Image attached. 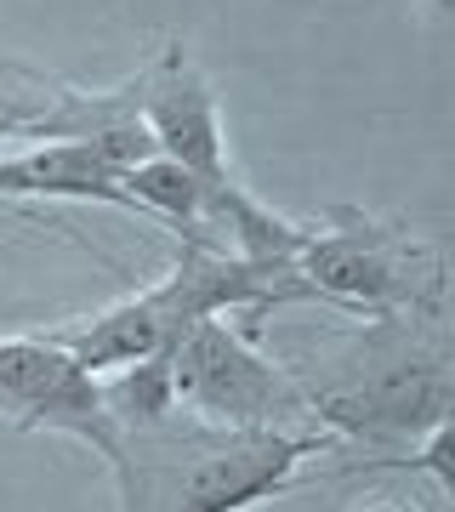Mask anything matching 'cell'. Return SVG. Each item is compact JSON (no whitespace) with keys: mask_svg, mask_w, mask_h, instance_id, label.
Instances as JSON below:
<instances>
[{"mask_svg":"<svg viewBox=\"0 0 455 512\" xmlns=\"http://www.w3.org/2000/svg\"><path fill=\"white\" fill-rule=\"evenodd\" d=\"M433 12H444V18H450V12H455V0H433Z\"/></svg>","mask_w":455,"mask_h":512,"instance_id":"obj_11","label":"cell"},{"mask_svg":"<svg viewBox=\"0 0 455 512\" xmlns=\"http://www.w3.org/2000/svg\"><path fill=\"white\" fill-rule=\"evenodd\" d=\"M291 268L313 291V302L336 313L444 325V256L404 222L330 211L325 228H308Z\"/></svg>","mask_w":455,"mask_h":512,"instance_id":"obj_4","label":"cell"},{"mask_svg":"<svg viewBox=\"0 0 455 512\" xmlns=\"http://www.w3.org/2000/svg\"><path fill=\"white\" fill-rule=\"evenodd\" d=\"M353 512H416V507H404L399 495H382V501H364V507H353Z\"/></svg>","mask_w":455,"mask_h":512,"instance_id":"obj_10","label":"cell"},{"mask_svg":"<svg viewBox=\"0 0 455 512\" xmlns=\"http://www.w3.org/2000/svg\"><path fill=\"white\" fill-rule=\"evenodd\" d=\"M336 444V433H228L171 410L154 427L114 433L109 473L120 484V512H245Z\"/></svg>","mask_w":455,"mask_h":512,"instance_id":"obj_1","label":"cell"},{"mask_svg":"<svg viewBox=\"0 0 455 512\" xmlns=\"http://www.w3.org/2000/svg\"><path fill=\"white\" fill-rule=\"evenodd\" d=\"M63 103V80L23 63H0V143L6 137H35L52 109Z\"/></svg>","mask_w":455,"mask_h":512,"instance_id":"obj_9","label":"cell"},{"mask_svg":"<svg viewBox=\"0 0 455 512\" xmlns=\"http://www.w3.org/2000/svg\"><path fill=\"white\" fill-rule=\"evenodd\" d=\"M296 382L313 404V421L336 439H410L421 427L450 421V353L427 319H370L336 365H319V376Z\"/></svg>","mask_w":455,"mask_h":512,"instance_id":"obj_3","label":"cell"},{"mask_svg":"<svg viewBox=\"0 0 455 512\" xmlns=\"http://www.w3.org/2000/svg\"><path fill=\"white\" fill-rule=\"evenodd\" d=\"M0 416L18 433H69L103 461L114 450L103 376H91L57 336H0Z\"/></svg>","mask_w":455,"mask_h":512,"instance_id":"obj_6","label":"cell"},{"mask_svg":"<svg viewBox=\"0 0 455 512\" xmlns=\"http://www.w3.org/2000/svg\"><path fill=\"white\" fill-rule=\"evenodd\" d=\"M171 399L182 416L228 433H325L313 421V404L291 365H279L251 342L245 325H228V313L188 325L165 348Z\"/></svg>","mask_w":455,"mask_h":512,"instance_id":"obj_5","label":"cell"},{"mask_svg":"<svg viewBox=\"0 0 455 512\" xmlns=\"http://www.w3.org/2000/svg\"><path fill=\"white\" fill-rule=\"evenodd\" d=\"M291 302H313V291L296 279L291 262H256V256H234V251H205V245H182L177 268L148 285V291L114 302L97 319H74L57 325L52 336L91 370V376H109L120 365L154 359L177 342L188 325L217 319V313H239L256 330V319H268L273 308H291Z\"/></svg>","mask_w":455,"mask_h":512,"instance_id":"obj_2","label":"cell"},{"mask_svg":"<svg viewBox=\"0 0 455 512\" xmlns=\"http://www.w3.org/2000/svg\"><path fill=\"white\" fill-rule=\"evenodd\" d=\"M120 177H126V165L97 137H46V143L0 160V200L29 194V200H86V205L97 200V205L137 211Z\"/></svg>","mask_w":455,"mask_h":512,"instance_id":"obj_8","label":"cell"},{"mask_svg":"<svg viewBox=\"0 0 455 512\" xmlns=\"http://www.w3.org/2000/svg\"><path fill=\"white\" fill-rule=\"evenodd\" d=\"M131 86H137V114H143L148 137H154V154L177 160L200 183H234L228 154H222L217 97H211L205 74L194 69V57H188L182 40H171Z\"/></svg>","mask_w":455,"mask_h":512,"instance_id":"obj_7","label":"cell"}]
</instances>
